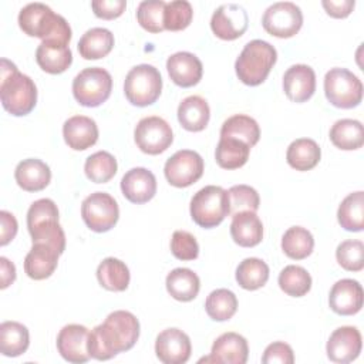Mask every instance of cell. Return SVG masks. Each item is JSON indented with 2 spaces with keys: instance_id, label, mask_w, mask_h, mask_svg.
<instances>
[{
  "instance_id": "7dc6e473",
  "label": "cell",
  "mask_w": 364,
  "mask_h": 364,
  "mask_svg": "<svg viewBox=\"0 0 364 364\" xmlns=\"http://www.w3.org/2000/svg\"><path fill=\"white\" fill-rule=\"evenodd\" d=\"M171 252L179 260H195L199 255V245L192 233L175 230L171 239Z\"/></svg>"
},
{
  "instance_id": "bcb514c9",
  "label": "cell",
  "mask_w": 364,
  "mask_h": 364,
  "mask_svg": "<svg viewBox=\"0 0 364 364\" xmlns=\"http://www.w3.org/2000/svg\"><path fill=\"white\" fill-rule=\"evenodd\" d=\"M338 264L348 272H360L364 267V243L361 240H344L337 246Z\"/></svg>"
},
{
  "instance_id": "7c38bea8",
  "label": "cell",
  "mask_w": 364,
  "mask_h": 364,
  "mask_svg": "<svg viewBox=\"0 0 364 364\" xmlns=\"http://www.w3.org/2000/svg\"><path fill=\"white\" fill-rule=\"evenodd\" d=\"M134 139L142 152L148 155H158L171 146L173 134L171 125L164 118L152 115L142 118L136 124Z\"/></svg>"
},
{
  "instance_id": "f546056e",
  "label": "cell",
  "mask_w": 364,
  "mask_h": 364,
  "mask_svg": "<svg viewBox=\"0 0 364 364\" xmlns=\"http://www.w3.org/2000/svg\"><path fill=\"white\" fill-rule=\"evenodd\" d=\"M114 47V34L104 27L87 30L78 41V53L85 60H98L109 54Z\"/></svg>"
},
{
  "instance_id": "9a60e30c",
  "label": "cell",
  "mask_w": 364,
  "mask_h": 364,
  "mask_svg": "<svg viewBox=\"0 0 364 364\" xmlns=\"http://www.w3.org/2000/svg\"><path fill=\"white\" fill-rule=\"evenodd\" d=\"M88 336L90 330L85 326H64L57 336V350L61 357L74 364L87 363L91 357L88 353Z\"/></svg>"
},
{
  "instance_id": "74e56055",
  "label": "cell",
  "mask_w": 364,
  "mask_h": 364,
  "mask_svg": "<svg viewBox=\"0 0 364 364\" xmlns=\"http://www.w3.org/2000/svg\"><path fill=\"white\" fill-rule=\"evenodd\" d=\"M269 280V266L257 257L243 259L236 269V282L245 290H257Z\"/></svg>"
},
{
  "instance_id": "c3c4849f",
  "label": "cell",
  "mask_w": 364,
  "mask_h": 364,
  "mask_svg": "<svg viewBox=\"0 0 364 364\" xmlns=\"http://www.w3.org/2000/svg\"><path fill=\"white\" fill-rule=\"evenodd\" d=\"M263 364H293L294 363V354L291 347L287 343L283 341H274L269 344L263 353L262 357Z\"/></svg>"
},
{
  "instance_id": "e575fe53",
  "label": "cell",
  "mask_w": 364,
  "mask_h": 364,
  "mask_svg": "<svg viewBox=\"0 0 364 364\" xmlns=\"http://www.w3.org/2000/svg\"><path fill=\"white\" fill-rule=\"evenodd\" d=\"M97 279L109 291H124L129 284L131 276L124 262L115 257H107L97 267Z\"/></svg>"
},
{
  "instance_id": "277c9868",
  "label": "cell",
  "mask_w": 364,
  "mask_h": 364,
  "mask_svg": "<svg viewBox=\"0 0 364 364\" xmlns=\"http://www.w3.org/2000/svg\"><path fill=\"white\" fill-rule=\"evenodd\" d=\"M27 228L33 243H44L60 255L65 249V235L58 223V208L48 198L31 203L27 212Z\"/></svg>"
},
{
  "instance_id": "d6986e66",
  "label": "cell",
  "mask_w": 364,
  "mask_h": 364,
  "mask_svg": "<svg viewBox=\"0 0 364 364\" xmlns=\"http://www.w3.org/2000/svg\"><path fill=\"white\" fill-rule=\"evenodd\" d=\"M363 287L357 280L341 279L333 284L328 296L330 309L340 316H353L363 307Z\"/></svg>"
},
{
  "instance_id": "6da1fadb",
  "label": "cell",
  "mask_w": 364,
  "mask_h": 364,
  "mask_svg": "<svg viewBox=\"0 0 364 364\" xmlns=\"http://www.w3.org/2000/svg\"><path fill=\"white\" fill-rule=\"evenodd\" d=\"M139 337V321L127 310H117L95 326L88 336V353L92 358L105 361L118 353L131 350Z\"/></svg>"
},
{
  "instance_id": "f5cc1de1",
  "label": "cell",
  "mask_w": 364,
  "mask_h": 364,
  "mask_svg": "<svg viewBox=\"0 0 364 364\" xmlns=\"http://www.w3.org/2000/svg\"><path fill=\"white\" fill-rule=\"evenodd\" d=\"M0 272H1V289L9 287L16 280V266L4 256L0 257Z\"/></svg>"
},
{
  "instance_id": "8d00e7d4",
  "label": "cell",
  "mask_w": 364,
  "mask_h": 364,
  "mask_svg": "<svg viewBox=\"0 0 364 364\" xmlns=\"http://www.w3.org/2000/svg\"><path fill=\"white\" fill-rule=\"evenodd\" d=\"M337 219L341 228L350 232L364 229V192L357 191L347 195L337 210Z\"/></svg>"
},
{
  "instance_id": "ffe728a7",
  "label": "cell",
  "mask_w": 364,
  "mask_h": 364,
  "mask_svg": "<svg viewBox=\"0 0 364 364\" xmlns=\"http://www.w3.org/2000/svg\"><path fill=\"white\" fill-rule=\"evenodd\" d=\"M283 90L293 102L310 100L316 91V73L310 65L294 64L283 75Z\"/></svg>"
},
{
  "instance_id": "f907efd6",
  "label": "cell",
  "mask_w": 364,
  "mask_h": 364,
  "mask_svg": "<svg viewBox=\"0 0 364 364\" xmlns=\"http://www.w3.org/2000/svg\"><path fill=\"white\" fill-rule=\"evenodd\" d=\"M0 223H1L0 246H6L7 243H10L14 239L18 225H17V220H16L14 215L7 212V210L0 212Z\"/></svg>"
},
{
  "instance_id": "f6af8a7d",
  "label": "cell",
  "mask_w": 364,
  "mask_h": 364,
  "mask_svg": "<svg viewBox=\"0 0 364 364\" xmlns=\"http://www.w3.org/2000/svg\"><path fill=\"white\" fill-rule=\"evenodd\" d=\"M193 17V9L186 0H173L166 3L164 11V27L169 31L186 28Z\"/></svg>"
},
{
  "instance_id": "d4e9b609",
  "label": "cell",
  "mask_w": 364,
  "mask_h": 364,
  "mask_svg": "<svg viewBox=\"0 0 364 364\" xmlns=\"http://www.w3.org/2000/svg\"><path fill=\"white\" fill-rule=\"evenodd\" d=\"M36 61L48 74H61L73 63V53L68 44L57 41H41L36 50Z\"/></svg>"
},
{
  "instance_id": "8992f818",
  "label": "cell",
  "mask_w": 364,
  "mask_h": 364,
  "mask_svg": "<svg viewBox=\"0 0 364 364\" xmlns=\"http://www.w3.org/2000/svg\"><path fill=\"white\" fill-rule=\"evenodd\" d=\"M229 195L222 186L208 185L199 189L191 200V216L205 229L215 228L229 215Z\"/></svg>"
},
{
  "instance_id": "3957f363",
  "label": "cell",
  "mask_w": 364,
  "mask_h": 364,
  "mask_svg": "<svg viewBox=\"0 0 364 364\" xmlns=\"http://www.w3.org/2000/svg\"><path fill=\"white\" fill-rule=\"evenodd\" d=\"M18 26L27 36L38 37L43 41L68 44L71 40V27L67 20L43 3L24 6L18 13Z\"/></svg>"
},
{
  "instance_id": "60d3db41",
  "label": "cell",
  "mask_w": 364,
  "mask_h": 364,
  "mask_svg": "<svg viewBox=\"0 0 364 364\" xmlns=\"http://www.w3.org/2000/svg\"><path fill=\"white\" fill-rule=\"evenodd\" d=\"M279 286L286 294L301 297L311 289V276L304 267L289 264L279 274Z\"/></svg>"
},
{
  "instance_id": "603a6c76",
  "label": "cell",
  "mask_w": 364,
  "mask_h": 364,
  "mask_svg": "<svg viewBox=\"0 0 364 364\" xmlns=\"http://www.w3.org/2000/svg\"><path fill=\"white\" fill-rule=\"evenodd\" d=\"M63 136L71 149L84 151L97 142L98 127L90 117L74 115L64 122Z\"/></svg>"
},
{
  "instance_id": "4fadbf2b",
  "label": "cell",
  "mask_w": 364,
  "mask_h": 364,
  "mask_svg": "<svg viewBox=\"0 0 364 364\" xmlns=\"http://www.w3.org/2000/svg\"><path fill=\"white\" fill-rule=\"evenodd\" d=\"M203 168V159L198 152L181 149L165 162L164 173L172 186L186 188L200 179Z\"/></svg>"
},
{
  "instance_id": "e0dca14e",
  "label": "cell",
  "mask_w": 364,
  "mask_h": 364,
  "mask_svg": "<svg viewBox=\"0 0 364 364\" xmlns=\"http://www.w3.org/2000/svg\"><path fill=\"white\" fill-rule=\"evenodd\" d=\"M191 351V340L179 328H166L156 337L155 353L164 364H183L189 360Z\"/></svg>"
},
{
  "instance_id": "8fae6325",
  "label": "cell",
  "mask_w": 364,
  "mask_h": 364,
  "mask_svg": "<svg viewBox=\"0 0 364 364\" xmlns=\"http://www.w3.org/2000/svg\"><path fill=\"white\" fill-rule=\"evenodd\" d=\"M263 28L274 37L289 38L299 33L303 26V13L291 1H277L269 6L262 17Z\"/></svg>"
},
{
  "instance_id": "9c48e42d",
  "label": "cell",
  "mask_w": 364,
  "mask_h": 364,
  "mask_svg": "<svg viewBox=\"0 0 364 364\" xmlns=\"http://www.w3.org/2000/svg\"><path fill=\"white\" fill-rule=\"evenodd\" d=\"M324 94L337 108H354L363 100V84L347 68H331L324 75Z\"/></svg>"
},
{
  "instance_id": "b9f144b4",
  "label": "cell",
  "mask_w": 364,
  "mask_h": 364,
  "mask_svg": "<svg viewBox=\"0 0 364 364\" xmlns=\"http://www.w3.org/2000/svg\"><path fill=\"white\" fill-rule=\"evenodd\" d=\"M117 159L107 151H98L90 155L84 164L87 178L95 183H105L117 173Z\"/></svg>"
},
{
  "instance_id": "30bf717a",
  "label": "cell",
  "mask_w": 364,
  "mask_h": 364,
  "mask_svg": "<svg viewBox=\"0 0 364 364\" xmlns=\"http://www.w3.org/2000/svg\"><path fill=\"white\" fill-rule=\"evenodd\" d=\"M81 216L91 230L98 233L107 232L118 222V203L107 192H94L82 200Z\"/></svg>"
},
{
  "instance_id": "44dd1931",
  "label": "cell",
  "mask_w": 364,
  "mask_h": 364,
  "mask_svg": "<svg viewBox=\"0 0 364 364\" xmlns=\"http://www.w3.org/2000/svg\"><path fill=\"white\" fill-rule=\"evenodd\" d=\"M166 70L171 80L183 88L196 85L203 73L200 60L189 51H178L166 60Z\"/></svg>"
},
{
  "instance_id": "5b68a950",
  "label": "cell",
  "mask_w": 364,
  "mask_h": 364,
  "mask_svg": "<svg viewBox=\"0 0 364 364\" xmlns=\"http://www.w3.org/2000/svg\"><path fill=\"white\" fill-rule=\"evenodd\" d=\"M277 60L276 48L264 40L249 41L235 63L237 78L250 87L262 84Z\"/></svg>"
},
{
  "instance_id": "d6a6232c",
  "label": "cell",
  "mask_w": 364,
  "mask_h": 364,
  "mask_svg": "<svg viewBox=\"0 0 364 364\" xmlns=\"http://www.w3.org/2000/svg\"><path fill=\"white\" fill-rule=\"evenodd\" d=\"M330 141L334 146L343 151L358 149L364 144L363 124L357 119H338L330 129Z\"/></svg>"
},
{
  "instance_id": "cb8c5ba5",
  "label": "cell",
  "mask_w": 364,
  "mask_h": 364,
  "mask_svg": "<svg viewBox=\"0 0 364 364\" xmlns=\"http://www.w3.org/2000/svg\"><path fill=\"white\" fill-rule=\"evenodd\" d=\"M60 253L48 245L33 243L24 259V272L30 279L44 280L50 277L58 264Z\"/></svg>"
},
{
  "instance_id": "681fc988",
  "label": "cell",
  "mask_w": 364,
  "mask_h": 364,
  "mask_svg": "<svg viewBox=\"0 0 364 364\" xmlns=\"http://www.w3.org/2000/svg\"><path fill=\"white\" fill-rule=\"evenodd\" d=\"M91 7L97 17L112 20L124 13L127 3L125 0H94L91 1Z\"/></svg>"
},
{
  "instance_id": "7bdbcfd3",
  "label": "cell",
  "mask_w": 364,
  "mask_h": 364,
  "mask_svg": "<svg viewBox=\"0 0 364 364\" xmlns=\"http://www.w3.org/2000/svg\"><path fill=\"white\" fill-rule=\"evenodd\" d=\"M166 3L162 0H145L141 1L136 9V20L139 26L149 33H161L164 27V11Z\"/></svg>"
},
{
  "instance_id": "ba28073f",
  "label": "cell",
  "mask_w": 364,
  "mask_h": 364,
  "mask_svg": "<svg viewBox=\"0 0 364 364\" xmlns=\"http://www.w3.org/2000/svg\"><path fill=\"white\" fill-rule=\"evenodd\" d=\"M112 90L111 74L101 67L80 71L73 80V94L80 105L98 107L105 102Z\"/></svg>"
},
{
  "instance_id": "f1b7e54d",
  "label": "cell",
  "mask_w": 364,
  "mask_h": 364,
  "mask_svg": "<svg viewBox=\"0 0 364 364\" xmlns=\"http://www.w3.org/2000/svg\"><path fill=\"white\" fill-rule=\"evenodd\" d=\"M165 284L168 293L178 301L193 300L200 289V280L198 274L186 267H176L168 273Z\"/></svg>"
},
{
  "instance_id": "2e32d148",
  "label": "cell",
  "mask_w": 364,
  "mask_h": 364,
  "mask_svg": "<svg viewBox=\"0 0 364 364\" xmlns=\"http://www.w3.org/2000/svg\"><path fill=\"white\" fill-rule=\"evenodd\" d=\"M361 334L353 326H343L336 328L326 346L327 357L338 364L354 361L361 353Z\"/></svg>"
},
{
  "instance_id": "1f68e13d",
  "label": "cell",
  "mask_w": 364,
  "mask_h": 364,
  "mask_svg": "<svg viewBox=\"0 0 364 364\" xmlns=\"http://www.w3.org/2000/svg\"><path fill=\"white\" fill-rule=\"evenodd\" d=\"M321 156L320 146L310 138H299L293 141L286 152L287 164L296 171L313 169Z\"/></svg>"
},
{
  "instance_id": "52a82bcc",
  "label": "cell",
  "mask_w": 364,
  "mask_h": 364,
  "mask_svg": "<svg viewBox=\"0 0 364 364\" xmlns=\"http://www.w3.org/2000/svg\"><path fill=\"white\" fill-rule=\"evenodd\" d=\"M161 91L162 77L154 65L139 64L128 71L124 82V92L132 105H151L159 98Z\"/></svg>"
},
{
  "instance_id": "484cf974",
  "label": "cell",
  "mask_w": 364,
  "mask_h": 364,
  "mask_svg": "<svg viewBox=\"0 0 364 364\" xmlns=\"http://www.w3.org/2000/svg\"><path fill=\"white\" fill-rule=\"evenodd\" d=\"M14 178L23 191L38 192L50 183L51 171L46 162L36 158H28L17 164Z\"/></svg>"
},
{
  "instance_id": "f35d334b",
  "label": "cell",
  "mask_w": 364,
  "mask_h": 364,
  "mask_svg": "<svg viewBox=\"0 0 364 364\" xmlns=\"http://www.w3.org/2000/svg\"><path fill=\"white\" fill-rule=\"evenodd\" d=\"M313 247H314L313 235L301 226L289 228L282 237V249L284 255L294 260H301L310 256L313 252Z\"/></svg>"
},
{
  "instance_id": "7402d4cb",
  "label": "cell",
  "mask_w": 364,
  "mask_h": 364,
  "mask_svg": "<svg viewBox=\"0 0 364 364\" xmlns=\"http://www.w3.org/2000/svg\"><path fill=\"white\" fill-rule=\"evenodd\" d=\"M122 195L132 203H145L156 193L155 175L146 168H132L121 179Z\"/></svg>"
},
{
  "instance_id": "836d02e7",
  "label": "cell",
  "mask_w": 364,
  "mask_h": 364,
  "mask_svg": "<svg viewBox=\"0 0 364 364\" xmlns=\"http://www.w3.org/2000/svg\"><path fill=\"white\" fill-rule=\"evenodd\" d=\"M222 138H236L247 144L250 148L259 142L260 128L256 119L249 115L236 114L229 117L220 128Z\"/></svg>"
},
{
  "instance_id": "4dcf8cb0",
  "label": "cell",
  "mask_w": 364,
  "mask_h": 364,
  "mask_svg": "<svg viewBox=\"0 0 364 364\" xmlns=\"http://www.w3.org/2000/svg\"><path fill=\"white\" fill-rule=\"evenodd\" d=\"M30 334L18 321H3L0 324V353L6 357H17L27 351Z\"/></svg>"
},
{
  "instance_id": "816d5d0a",
  "label": "cell",
  "mask_w": 364,
  "mask_h": 364,
  "mask_svg": "<svg viewBox=\"0 0 364 364\" xmlns=\"http://www.w3.org/2000/svg\"><path fill=\"white\" fill-rule=\"evenodd\" d=\"M321 6L328 16L334 18H344L353 11L355 1L354 0H323Z\"/></svg>"
},
{
  "instance_id": "7a4b0ae2",
  "label": "cell",
  "mask_w": 364,
  "mask_h": 364,
  "mask_svg": "<svg viewBox=\"0 0 364 364\" xmlns=\"http://www.w3.org/2000/svg\"><path fill=\"white\" fill-rule=\"evenodd\" d=\"M0 100L3 108L16 117L30 114L37 102L34 81L6 58L0 67Z\"/></svg>"
},
{
  "instance_id": "ac0fdd59",
  "label": "cell",
  "mask_w": 364,
  "mask_h": 364,
  "mask_svg": "<svg viewBox=\"0 0 364 364\" xmlns=\"http://www.w3.org/2000/svg\"><path fill=\"white\" fill-rule=\"evenodd\" d=\"M249 347L243 336L229 331L219 336L208 357L199 360V363H218V364H245L247 361Z\"/></svg>"
},
{
  "instance_id": "4316f807",
  "label": "cell",
  "mask_w": 364,
  "mask_h": 364,
  "mask_svg": "<svg viewBox=\"0 0 364 364\" xmlns=\"http://www.w3.org/2000/svg\"><path fill=\"white\" fill-rule=\"evenodd\" d=\"M230 236L242 247H253L263 239V225L256 212H240L232 216Z\"/></svg>"
},
{
  "instance_id": "5bb4252c",
  "label": "cell",
  "mask_w": 364,
  "mask_h": 364,
  "mask_svg": "<svg viewBox=\"0 0 364 364\" xmlns=\"http://www.w3.org/2000/svg\"><path fill=\"white\" fill-rule=\"evenodd\" d=\"M249 17L246 10L235 3L219 6L210 18L213 34L222 40H236L246 31Z\"/></svg>"
},
{
  "instance_id": "d590c367",
  "label": "cell",
  "mask_w": 364,
  "mask_h": 364,
  "mask_svg": "<svg viewBox=\"0 0 364 364\" xmlns=\"http://www.w3.org/2000/svg\"><path fill=\"white\" fill-rule=\"evenodd\" d=\"M250 154V146L236 138H222L215 151L216 164L223 169H237L243 166Z\"/></svg>"
},
{
  "instance_id": "ee69618b",
  "label": "cell",
  "mask_w": 364,
  "mask_h": 364,
  "mask_svg": "<svg viewBox=\"0 0 364 364\" xmlns=\"http://www.w3.org/2000/svg\"><path fill=\"white\" fill-rule=\"evenodd\" d=\"M229 215L235 216L240 212H256L260 205L259 193L249 185H233L229 191Z\"/></svg>"
},
{
  "instance_id": "ab89813d",
  "label": "cell",
  "mask_w": 364,
  "mask_h": 364,
  "mask_svg": "<svg viewBox=\"0 0 364 364\" xmlns=\"http://www.w3.org/2000/svg\"><path fill=\"white\" fill-rule=\"evenodd\" d=\"M208 316L215 321H226L237 310V299L232 290L216 289L209 293L205 301Z\"/></svg>"
},
{
  "instance_id": "83f0119b",
  "label": "cell",
  "mask_w": 364,
  "mask_h": 364,
  "mask_svg": "<svg viewBox=\"0 0 364 364\" xmlns=\"http://www.w3.org/2000/svg\"><path fill=\"white\" fill-rule=\"evenodd\" d=\"M210 118V109L205 98L189 95L178 107L179 124L191 132H199L206 128Z\"/></svg>"
}]
</instances>
